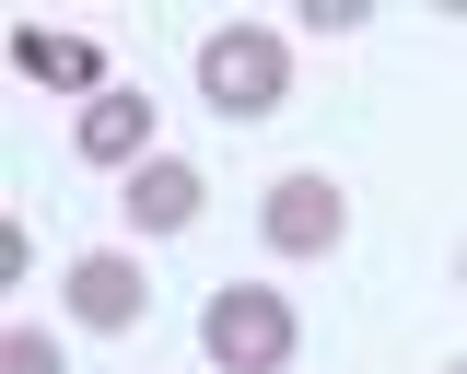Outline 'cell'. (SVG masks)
I'll return each instance as SVG.
<instances>
[{
  "instance_id": "11",
  "label": "cell",
  "mask_w": 467,
  "mask_h": 374,
  "mask_svg": "<svg viewBox=\"0 0 467 374\" xmlns=\"http://www.w3.org/2000/svg\"><path fill=\"white\" fill-rule=\"evenodd\" d=\"M456 281H467V257H456Z\"/></svg>"
},
{
  "instance_id": "5",
  "label": "cell",
  "mask_w": 467,
  "mask_h": 374,
  "mask_svg": "<svg viewBox=\"0 0 467 374\" xmlns=\"http://www.w3.org/2000/svg\"><path fill=\"white\" fill-rule=\"evenodd\" d=\"M70 152H82V164H117V176H140V164H152V94H140V82H106V94L70 118Z\"/></svg>"
},
{
  "instance_id": "3",
  "label": "cell",
  "mask_w": 467,
  "mask_h": 374,
  "mask_svg": "<svg viewBox=\"0 0 467 374\" xmlns=\"http://www.w3.org/2000/svg\"><path fill=\"white\" fill-rule=\"evenodd\" d=\"M339 234H350V199L327 164H292V176L257 187V246L269 257H339Z\"/></svg>"
},
{
  "instance_id": "9",
  "label": "cell",
  "mask_w": 467,
  "mask_h": 374,
  "mask_svg": "<svg viewBox=\"0 0 467 374\" xmlns=\"http://www.w3.org/2000/svg\"><path fill=\"white\" fill-rule=\"evenodd\" d=\"M292 12H304L316 36H362V24H374V0H292Z\"/></svg>"
},
{
  "instance_id": "6",
  "label": "cell",
  "mask_w": 467,
  "mask_h": 374,
  "mask_svg": "<svg viewBox=\"0 0 467 374\" xmlns=\"http://www.w3.org/2000/svg\"><path fill=\"white\" fill-rule=\"evenodd\" d=\"M199 211H211V176H199L187 152H152V164L129 176V223H140V234H187Z\"/></svg>"
},
{
  "instance_id": "7",
  "label": "cell",
  "mask_w": 467,
  "mask_h": 374,
  "mask_svg": "<svg viewBox=\"0 0 467 374\" xmlns=\"http://www.w3.org/2000/svg\"><path fill=\"white\" fill-rule=\"evenodd\" d=\"M12 59L36 70V82H58V94H82V106L106 94V70H94V47H82V36H47V24H24V36H12Z\"/></svg>"
},
{
  "instance_id": "8",
  "label": "cell",
  "mask_w": 467,
  "mask_h": 374,
  "mask_svg": "<svg viewBox=\"0 0 467 374\" xmlns=\"http://www.w3.org/2000/svg\"><path fill=\"white\" fill-rule=\"evenodd\" d=\"M0 374H70V363H58L47 327H12V339H0Z\"/></svg>"
},
{
  "instance_id": "2",
  "label": "cell",
  "mask_w": 467,
  "mask_h": 374,
  "mask_svg": "<svg viewBox=\"0 0 467 374\" xmlns=\"http://www.w3.org/2000/svg\"><path fill=\"white\" fill-rule=\"evenodd\" d=\"M199 351L223 374H292L304 316H292V293H269V281H223V293L199 305Z\"/></svg>"
},
{
  "instance_id": "10",
  "label": "cell",
  "mask_w": 467,
  "mask_h": 374,
  "mask_svg": "<svg viewBox=\"0 0 467 374\" xmlns=\"http://www.w3.org/2000/svg\"><path fill=\"white\" fill-rule=\"evenodd\" d=\"M444 374H467V351H456V363H444Z\"/></svg>"
},
{
  "instance_id": "4",
  "label": "cell",
  "mask_w": 467,
  "mask_h": 374,
  "mask_svg": "<svg viewBox=\"0 0 467 374\" xmlns=\"http://www.w3.org/2000/svg\"><path fill=\"white\" fill-rule=\"evenodd\" d=\"M58 305H70V327L117 339V327L152 316V281H140V257H129V246H82V257H70V281H58Z\"/></svg>"
},
{
  "instance_id": "1",
  "label": "cell",
  "mask_w": 467,
  "mask_h": 374,
  "mask_svg": "<svg viewBox=\"0 0 467 374\" xmlns=\"http://www.w3.org/2000/svg\"><path fill=\"white\" fill-rule=\"evenodd\" d=\"M199 106L211 118H281L292 106V47L269 36V24H211L199 36Z\"/></svg>"
}]
</instances>
